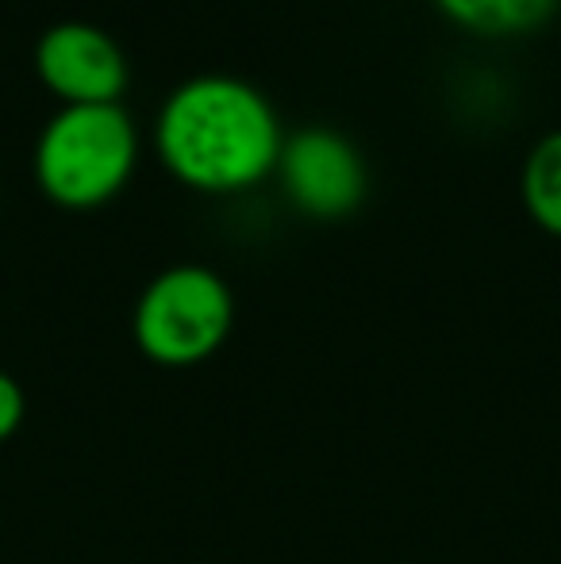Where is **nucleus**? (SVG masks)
<instances>
[{
	"label": "nucleus",
	"instance_id": "nucleus-6",
	"mask_svg": "<svg viewBox=\"0 0 561 564\" xmlns=\"http://www.w3.org/2000/svg\"><path fill=\"white\" fill-rule=\"evenodd\" d=\"M454 23L481 35H519L547 20L561 0H434Z\"/></svg>",
	"mask_w": 561,
	"mask_h": 564
},
{
	"label": "nucleus",
	"instance_id": "nucleus-8",
	"mask_svg": "<svg viewBox=\"0 0 561 564\" xmlns=\"http://www.w3.org/2000/svg\"><path fill=\"white\" fill-rule=\"evenodd\" d=\"M23 411H28V400H23V388L15 384V377H8L0 369V446L20 431Z\"/></svg>",
	"mask_w": 561,
	"mask_h": 564
},
{
	"label": "nucleus",
	"instance_id": "nucleus-1",
	"mask_svg": "<svg viewBox=\"0 0 561 564\" xmlns=\"http://www.w3.org/2000/svg\"><path fill=\"white\" fill-rule=\"evenodd\" d=\"M165 170L201 193H242L278 170L284 147L273 105L242 77L201 74L181 82L158 112Z\"/></svg>",
	"mask_w": 561,
	"mask_h": 564
},
{
	"label": "nucleus",
	"instance_id": "nucleus-3",
	"mask_svg": "<svg viewBox=\"0 0 561 564\" xmlns=\"http://www.w3.org/2000/svg\"><path fill=\"white\" fill-rule=\"evenodd\" d=\"M235 300L208 265H173L142 289L136 304V346L154 365L188 369L216 354L231 335Z\"/></svg>",
	"mask_w": 561,
	"mask_h": 564
},
{
	"label": "nucleus",
	"instance_id": "nucleus-7",
	"mask_svg": "<svg viewBox=\"0 0 561 564\" xmlns=\"http://www.w3.org/2000/svg\"><path fill=\"white\" fill-rule=\"evenodd\" d=\"M524 204L535 224L561 238V131L542 134L524 165Z\"/></svg>",
	"mask_w": 561,
	"mask_h": 564
},
{
	"label": "nucleus",
	"instance_id": "nucleus-4",
	"mask_svg": "<svg viewBox=\"0 0 561 564\" xmlns=\"http://www.w3.org/2000/svg\"><path fill=\"white\" fill-rule=\"evenodd\" d=\"M281 185L304 216H350L366 196V165L346 134L331 127H304L289 134L278 158Z\"/></svg>",
	"mask_w": 561,
	"mask_h": 564
},
{
	"label": "nucleus",
	"instance_id": "nucleus-5",
	"mask_svg": "<svg viewBox=\"0 0 561 564\" xmlns=\"http://www.w3.org/2000/svg\"><path fill=\"white\" fill-rule=\"evenodd\" d=\"M43 85L66 105H120L128 89V58L97 23L66 20L43 31L35 46Z\"/></svg>",
	"mask_w": 561,
	"mask_h": 564
},
{
	"label": "nucleus",
	"instance_id": "nucleus-2",
	"mask_svg": "<svg viewBox=\"0 0 561 564\" xmlns=\"http://www.w3.org/2000/svg\"><path fill=\"white\" fill-rule=\"evenodd\" d=\"M139 158L120 105H62L35 142V177L62 208H97L128 185Z\"/></svg>",
	"mask_w": 561,
	"mask_h": 564
}]
</instances>
